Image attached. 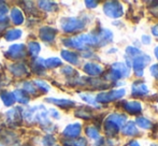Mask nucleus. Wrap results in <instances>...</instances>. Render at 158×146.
I'll list each match as a JSON object with an SVG mask.
<instances>
[{
  "instance_id": "f257e3e1",
  "label": "nucleus",
  "mask_w": 158,
  "mask_h": 146,
  "mask_svg": "<svg viewBox=\"0 0 158 146\" xmlns=\"http://www.w3.org/2000/svg\"><path fill=\"white\" fill-rule=\"evenodd\" d=\"M126 95V90L124 88H117L110 91H102L96 96L97 103H109L112 101H116L122 99Z\"/></svg>"
},
{
  "instance_id": "f03ea898",
  "label": "nucleus",
  "mask_w": 158,
  "mask_h": 146,
  "mask_svg": "<svg viewBox=\"0 0 158 146\" xmlns=\"http://www.w3.org/2000/svg\"><path fill=\"white\" fill-rule=\"evenodd\" d=\"M60 26L64 32H77L85 28V22L77 17H66L61 19Z\"/></svg>"
},
{
  "instance_id": "7ed1b4c3",
  "label": "nucleus",
  "mask_w": 158,
  "mask_h": 146,
  "mask_svg": "<svg viewBox=\"0 0 158 146\" xmlns=\"http://www.w3.org/2000/svg\"><path fill=\"white\" fill-rule=\"evenodd\" d=\"M103 12L111 18H119L124 15V6L118 1H106L103 4Z\"/></svg>"
},
{
  "instance_id": "20e7f679",
  "label": "nucleus",
  "mask_w": 158,
  "mask_h": 146,
  "mask_svg": "<svg viewBox=\"0 0 158 146\" xmlns=\"http://www.w3.org/2000/svg\"><path fill=\"white\" fill-rule=\"evenodd\" d=\"M151 63V57L148 55L141 54L140 56L132 59V66L131 67L135 70V75L137 77H142L144 74V69Z\"/></svg>"
},
{
  "instance_id": "39448f33",
  "label": "nucleus",
  "mask_w": 158,
  "mask_h": 146,
  "mask_svg": "<svg viewBox=\"0 0 158 146\" xmlns=\"http://www.w3.org/2000/svg\"><path fill=\"white\" fill-rule=\"evenodd\" d=\"M131 95L133 97H144L148 94V86L144 84L143 81H135L131 86Z\"/></svg>"
},
{
  "instance_id": "423d86ee",
  "label": "nucleus",
  "mask_w": 158,
  "mask_h": 146,
  "mask_svg": "<svg viewBox=\"0 0 158 146\" xmlns=\"http://www.w3.org/2000/svg\"><path fill=\"white\" fill-rule=\"evenodd\" d=\"M123 109L131 115H138L142 112V104L139 101H123Z\"/></svg>"
},
{
  "instance_id": "0eeeda50",
  "label": "nucleus",
  "mask_w": 158,
  "mask_h": 146,
  "mask_svg": "<svg viewBox=\"0 0 158 146\" xmlns=\"http://www.w3.org/2000/svg\"><path fill=\"white\" fill-rule=\"evenodd\" d=\"M81 131H82L81 124H72V125H68L64 128L63 134L64 136H67V138L75 139V138H79L80 134H81Z\"/></svg>"
},
{
  "instance_id": "6e6552de",
  "label": "nucleus",
  "mask_w": 158,
  "mask_h": 146,
  "mask_svg": "<svg viewBox=\"0 0 158 146\" xmlns=\"http://www.w3.org/2000/svg\"><path fill=\"white\" fill-rule=\"evenodd\" d=\"M83 70L86 74L90 75V76H99L103 73V68L100 65L95 63H87L84 65Z\"/></svg>"
},
{
  "instance_id": "1a4fd4ad",
  "label": "nucleus",
  "mask_w": 158,
  "mask_h": 146,
  "mask_svg": "<svg viewBox=\"0 0 158 146\" xmlns=\"http://www.w3.org/2000/svg\"><path fill=\"white\" fill-rule=\"evenodd\" d=\"M6 54L9 55V58H22V57L25 56L26 54V50L25 46L23 44H16V45H13L9 48L8 53Z\"/></svg>"
},
{
  "instance_id": "9d476101",
  "label": "nucleus",
  "mask_w": 158,
  "mask_h": 146,
  "mask_svg": "<svg viewBox=\"0 0 158 146\" xmlns=\"http://www.w3.org/2000/svg\"><path fill=\"white\" fill-rule=\"evenodd\" d=\"M103 126H104V132H106V136H109V138H114V136H116L117 134H118L119 130H121V128H119L116 124H114L111 120H108V119H106Z\"/></svg>"
},
{
  "instance_id": "9b49d317",
  "label": "nucleus",
  "mask_w": 158,
  "mask_h": 146,
  "mask_svg": "<svg viewBox=\"0 0 158 146\" xmlns=\"http://www.w3.org/2000/svg\"><path fill=\"white\" fill-rule=\"evenodd\" d=\"M98 38H99V45L104 46L106 44L111 43L113 41V34L109 29H100L98 32Z\"/></svg>"
},
{
  "instance_id": "f8f14e48",
  "label": "nucleus",
  "mask_w": 158,
  "mask_h": 146,
  "mask_svg": "<svg viewBox=\"0 0 158 146\" xmlns=\"http://www.w3.org/2000/svg\"><path fill=\"white\" fill-rule=\"evenodd\" d=\"M122 132L124 136H135L139 134V130L135 126V121H127L125 125L122 127Z\"/></svg>"
},
{
  "instance_id": "ddd939ff",
  "label": "nucleus",
  "mask_w": 158,
  "mask_h": 146,
  "mask_svg": "<svg viewBox=\"0 0 158 146\" xmlns=\"http://www.w3.org/2000/svg\"><path fill=\"white\" fill-rule=\"evenodd\" d=\"M106 119L113 121L114 124H116L121 129L127 123V116L125 114H121V113H112V114H110L106 117Z\"/></svg>"
},
{
  "instance_id": "4468645a",
  "label": "nucleus",
  "mask_w": 158,
  "mask_h": 146,
  "mask_svg": "<svg viewBox=\"0 0 158 146\" xmlns=\"http://www.w3.org/2000/svg\"><path fill=\"white\" fill-rule=\"evenodd\" d=\"M55 36H56V30L50 27L41 28L40 30V38L45 42H52L54 41Z\"/></svg>"
},
{
  "instance_id": "2eb2a0df",
  "label": "nucleus",
  "mask_w": 158,
  "mask_h": 146,
  "mask_svg": "<svg viewBox=\"0 0 158 146\" xmlns=\"http://www.w3.org/2000/svg\"><path fill=\"white\" fill-rule=\"evenodd\" d=\"M111 68L114 70H116L117 72H119V74L122 75V79H125V77H129L130 75V68H128L125 63H112Z\"/></svg>"
},
{
  "instance_id": "dca6fc26",
  "label": "nucleus",
  "mask_w": 158,
  "mask_h": 146,
  "mask_svg": "<svg viewBox=\"0 0 158 146\" xmlns=\"http://www.w3.org/2000/svg\"><path fill=\"white\" fill-rule=\"evenodd\" d=\"M61 57H63L64 60L70 63L71 65H77L80 63L77 54H75L74 52H71V51H67V50L61 51Z\"/></svg>"
},
{
  "instance_id": "f3484780",
  "label": "nucleus",
  "mask_w": 158,
  "mask_h": 146,
  "mask_svg": "<svg viewBox=\"0 0 158 146\" xmlns=\"http://www.w3.org/2000/svg\"><path fill=\"white\" fill-rule=\"evenodd\" d=\"M48 102H52L54 104L58 105V107H63V109H69V107H72L75 105V102L68 99H48Z\"/></svg>"
},
{
  "instance_id": "a211bd4d",
  "label": "nucleus",
  "mask_w": 158,
  "mask_h": 146,
  "mask_svg": "<svg viewBox=\"0 0 158 146\" xmlns=\"http://www.w3.org/2000/svg\"><path fill=\"white\" fill-rule=\"evenodd\" d=\"M135 126L141 129H144V130H148V129H152L153 127V124L150 119L145 118L143 116H140V117H137L135 118Z\"/></svg>"
},
{
  "instance_id": "6ab92c4d",
  "label": "nucleus",
  "mask_w": 158,
  "mask_h": 146,
  "mask_svg": "<svg viewBox=\"0 0 158 146\" xmlns=\"http://www.w3.org/2000/svg\"><path fill=\"white\" fill-rule=\"evenodd\" d=\"M11 19L14 24L19 25V24H23L24 22V16L22 14V12L17 8H14L11 10Z\"/></svg>"
},
{
  "instance_id": "aec40b11",
  "label": "nucleus",
  "mask_w": 158,
  "mask_h": 146,
  "mask_svg": "<svg viewBox=\"0 0 158 146\" xmlns=\"http://www.w3.org/2000/svg\"><path fill=\"white\" fill-rule=\"evenodd\" d=\"M85 132L87 134V136L92 140H99L100 139V133H99V129L95 126H88L86 127Z\"/></svg>"
},
{
  "instance_id": "412c9836",
  "label": "nucleus",
  "mask_w": 158,
  "mask_h": 146,
  "mask_svg": "<svg viewBox=\"0 0 158 146\" xmlns=\"http://www.w3.org/2000/svg\"><path fill=\"white\" fill-rule=\"evenodd\" d=\"M104 79H106V81L117 82V81H119V79H122V75L119 74V72H117L116 70H114V69H112V68H111V69L106 73V75H104Z\"/></svg>"
},
{
  "instance_id": "4be33fe9",
  "label": "nucleus",
  "mask_w": 158,
  "mask_h": 146,
  "mask_svg": "<svg viewBox=\"0 0 158 146\" xmlns=\"http://www.w3.org/2000/svg\"><path fill=\"white\" fill-rule=\"evenodd\" d=\"M125 52H126L127 56L131 59L135 58V57L140 56V55L142 54L141 50H140L139 47H137V46H127Z\"/></svg>"
},
{
  "instance_id": "5701e85b",
  "label": "nucleus",
  "mask_w": 158,
  "mask_h": 146,
  "mask_svg": "<svg viewBox=\"0 0 158 146\" xmlns=\"http://www.w3.org/2000/svg\"><path fill=\"white\" fill-rule=\"evenodd\" d=\"M22 36V30L19 29H12V30H8L4 34V38L8 41H14V40L19 39Z\"/></svg>"
},
{
  "instance_id": "b1692460",
  "label": "nucleus",
  "mask_w": 158,
  "mask_h": 146,
  "mask_svg": "<svg viewBox=\"0 0 158 146\" xmlns=\"http://www.w3.org/2000/svg\"><path fill=\"white\" fill-rule=\"evenodd\" d=\"M0 96H1V99H2V101H3V103L6 105H8V107H10V105H12L13 103H14V101H15L14 95L11 94V92L3 91Z\"/></svg>"
},
{
  "instance_id": "393cba45",
  "label": "nucleus",
  "mask_w": 158,
  "mask_h": 146,
  "mask_svg": "<svg viewBox=\"0 0 158 146\" xmlns=\"http://www.w3.org/2000/svg\"><path fill=\"white\" fill-rule=\"evenodd\" d=\"M13 95H14V98L17 99V101H19L21 103H28V101H29L27 92L24 90H15Z\"/></svg>"
},
{
  "instance_id": "a878e982",
  "label": "nucleus",
  "mask_w": 158,
  "mask_h": 146,
  "mask_svg": "<svg viewBox=\"0 0 158 146\" xmlns=\"http://www.w3.org/2000/svg\"><path fill=\"white\" fill-rule=\"evenodd\" d=\"M75 115L80 118H84V119H88L92 118V112L89 110H87L86 107H81L75 112Z\"/></svg>"
},
{
  "instance_id": "bb28decb",
  "label": "nucleus",
  "mask_w": 158,
  "mask_h": 146,
  "mask_svg": "<svg viewBox=\"0 0 158 146\" xmlns=\"http://www.w3.org/2000/svg\"><path fill=\"white\" fill-rule=\"evenodd\" d=\"M80 97H81V98L83 99L85 102H87L88 104H92L93 107H99V104H98L97 101H96L95 97H93L92 95H89V94H81V95H80Z\"/></svg>"
},
{
  "instance_id": "cd10ccee",
  "label": "nucleus",
  "mask_w": 158,
  "mask_h": 146,
  "mask_svg": "<svg viewBox=\"0 0 158 146\" xmlns=\"http://www.w3.org/2000/svg\"><path fill=\"white\" fill-rule=\"evenodd\" d=\"M28 52L31 54L32 57H35L40 52V45L37 42H30L28 44Z\"/></svg>"
},
{
  "instance_id": "c85d7f7f",
  "label": "nucleus",
  "mask_w": 158,
  "mask_h": 146,
  "mask_svg": "<svg viewBox=\"0 0 158 146\" xmlns=\"http://www.w3.org/2000/svg\"><path fill=\"white\" fill-rule=\"evenodd\" d=\"M46 66L50 68H56L61 66V60L57 57H52V58H48V60L45 61Z\"/></svg>"
},
{
  "instance_id": "c756f323",
  "label": "nucleus",
  "mask_w": 158,
  "mask_h": 146,
  "mask_svg": "<svg viewBox=\"0 0 158 146\" xmlns=\"http://www.w3.org/2000/svg\"><path fill=\"white\" fill-rule=\"evenodd\" d=\"M11 71L13 72V74L15 75H19V76H22V75H24L26 73V68L24 67L23 65H16L15 66V69H11Z\"/></svg>"
},
{
  "instance_id": "7c9ffc66",
  "label": "nucleus",
  "mask_w": 158,
  "mask_h": 146,
  "mask_svg": "<svg viewBox=\"0 0 158 146\" xmlns=\"http://www.w3.org/2000/svg\"><path fill=\"white\" fill-rule=\"evenodd\" d=\"M39 4H40L41 8H43L44 10H46V11H53L55 8V4L52 3V2H48V1H44V2L40 1Z\"/></svg>"
},
{
  "instance_id": "2f4dec72",
  "label": "nucleus",
  "mask_w": 158,
  "mask_h": 146,
  "mask_svg": "<svg viewBox=\"0 0 158 146\" xmlns=\"http://www.w3.org/2000/svg\"><path fill=\"white\" fill-rule=\"evenodd\" d=\"M55 142V139L53 138V136H46L43 139V145L45 146H53Z\"/></svg>"
},
{
  "instance_id": "473e14b6",
  "label": "nucleus",
  "mask_w": 158,
  "mask_h": 146,
  "mask_svg": "<svg viewBox=\"0 0 158 146\" xmlns=\"http://www.w3.org/2000/svg\"><path fill=\"white\" fill-rule=\"evenodd\" d=\"M150 73L152 76H154L155 79H158V63H155V65H152L150 67Z\"/></svg>"
},
{
  "instance_id": "72a5a7b5",
  "label": "nucleus",
  "mask_w": 158,
  "mask_h": 146,
  "mask_svg": "<svg viewBox=\"0 0 158 146\" xmlns=\"http://www.w3.org/2000/svg\"><path fill=\"white\" fill-rule=\"evenodd\" d=\"M61 72L64 73V75H73L75 72V70L73 69L72 67H70V66H66V67H64L63 69H61Z\"/></svg>"
},
{
  "instance_id": "f704fd0d",
  "label": "nucleus",
  "mask_w": 158,
  "mask_h": 146,
  "mask_svg": "<svg viewBox=\"0 0 158 146\" xmlns=\"http://www.w3.org/2000/svg\"><path fill=\"white\" fill-rule=\"evenodd\" d=\"M73 146H87V141L84 138H79L73 141Z\"/></svg>"
},
{
  "instance_id": "c9c22d12",
  "label": "nucleus",
  "mask_w": 158,
  "mask_h": 146,
  "mask_svg": "<svg viewBox=\"0 0 158 146\" xmlns=\"http://www.w3.org/2000/svg\"><path fill=\"white\" fill-rule=\"evenodd\" d=\"M24 88H25L26 92H30V94H35V87L32 85L31 83H26L24 84Z\"/></svg>"
},
{
  "instance_id": "e433bc0d",
  "label": "nucleus",
  "mask_w": 158,
  "mask_h": 146,
  "mask_svg": "<svg viewBox=\"0 0 158 146\" xmlns=\"http://www.w3.org/2000/svg\"><path fill=\"white\" fill-rule=\"evenodd\" d=\"M35 84H37L38 86H39L40 88H41L42 90H44V92H48V90L50 89V87H48V85H46L44 82H41V81H35Z\"/></svg>"
},
{
  "instance_id": "4c0bfd02",
  "label": "nucleus",
  "mask_w": 158,
  "mask_h": 146,
  "mask_svg": "<svg viewBox=\"0 0 158 146\" xmlns=\"http://www.w3.org/2000/svg\"><path fill=\"white\" fill-rule=\"evenodd\" d=\"M142 43L145 44V45H148L151 43V37L148 36V34H143L142 36Z\"/></svg>"
},
{
  "instance_id": "58836bf2",
  "label": "nucleus",
  "mask_w": 158,
  "mask_h": 146,
  "mask_svg": "<svg viewBox=\"0 0 158 146\" xmlns=\"http://www.w3.org/2000/svg\"><path fill=\"white\" fill-rule=\"evenodd\" d=\"M85 4L87 8L89 9H94L96 8V6H98V2L97 1H85Z\"/></svg>"
},
{
  "instance_id": "ea45409f",
  "label": "nucleus",
  "mask_w": 158,
  "mask_h": 146,
  "mask_svg": "<svg viewBox=\"0 0 158 146\" xmlns=\"http://www.w3.org/2000/svg\"><path fill=\"white\" fill-rule=\"evenodd\" d=\"M152 34H154L155 37L158 38V24H156V25L152 27Z\"/></svg>"
},
{
  "instance_id": "a19ab883",
  "label": "nucleus",
  "mask_w": 158,
  "mask_h": 146,
  "mask_svg": "<svg viewBox=\"0 0 158 146\" xmlns=\"http://www.w3.org/2000/svg\"><path fill=\"white\" fill-rule=\"evenodd\" d=\"M50 113L52 114V116H54L55 118H59V113L56 110H51Z\"/></svg>"
},
{
  "instance_id": "79ce46f5",
  "label": "nucleus",
  "mask_w": 158,
  "mask_h": 146,
  "mask_svg": "<svg viewBox=\"0 0 158 146\" xmlns=\"http://www.w3.org/2000/svg\"><path fill=\"white\" fill-rule=\"evenodd\" d=\"M126 146H140V144H139L138 141H130V142H129Z\"/></svg>"
},
{
  "instance_id": "37998d69",
  "label": "nucleus",
  "mask_w": 158,
  "mask_h": 146,
  "mask_svg": "<svg viewBox=\"0 0 158 146\" xmlns=\"http://www.w3.org/2000/svg\"><path fill=\"white\" fill-rule=\"evenodd\" d=\"M154 53H155V56H156V58L158 59V45L156 46V47H155Z\"/></svg>"
},
{
  "instance_id": "c03bdc74",
  "label": "nucleus",
  "mask_w": 158,
  "mask_h": 146,
  "mask_svg": "<svg viewBox=\"0 0 158 146\" xmlns=\"http://www.w3.org/2000/svg\"><path fill=\"white\" fill-rule=\"evenodd\" d=\"M151 146H158V144H152Z\"/></svg>"
}]
</instances>
